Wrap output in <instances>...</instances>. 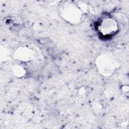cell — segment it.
I'll return each mask as SVG.
<instances>
[{"label": "cell", "instance_id": "1", "mask_svg": "<svg viewBox=\"0 0 129 129\" xmlns=\"http://www.w3.org/2000/svg\"><path fill=\"white\" fill-rule=\"evenodd\" d=\"M98 73L102 76L109 77L118 68L119 63L110 52H103L99 54L95 61Z\"/></svg>", "mask_w": 129, "mask_h": 129}, {"label": "cell", "instance_id": "2", "mask_svg": "<svg viewBox=\"0 0 129 129\" xmlns=\"http://www.w3.org/2000/svg\"><path fill=\"white\" fill-rule=\"evenodd\" d=\"M60 17L65 21L72 25L79 24L83 20L84 14L77 5L71 1H64L58 6Z\"/></svg>", "mask_w": 129, "mask_h": 129}, {"label": "cell", "instance_id": "3", "mask_svg": "<svg viewBox=\"0 0 129 129\" xmlns=\"http://www.w3.org/2000/svg\"><path fill=\"white\" fill-rule=\"evenodd\" d=\"M98 29L103 35H112L118 31V25L116 20L113 18L105 17L100 22Z\"/></svg>", "mask_w": 129, "mask_h": 129}, {"label": "cell", "instance_id": "4", "mask_svg": "<svg viewBox=\"0 0 129 129\" xmlns=\"http://www.w3.org/2000/svg\"><path fill=\"white\" fill-rule=\"evenodd\" d=\"M34 56L33 50L27 46H19L15 50L14 57L15 59L21 62H27L32 60Z\"/></svg>", "mask_w": 129, "mask_h": 129}, {"label": "cell", "instance_id": "5", "mask_svg": "<svg viewBox=\"0 0 129 129\" xmlns=\"http://www.w3.org/2000/svg\"><path fill=\"white\" fill-rule=\"evenodd\" d=\"M12 72L15 77L17 78H22L26 75V70L23 66L17 64L13 66Z\"/></svg>", "mask_w": 129, "mask_h": 129}, {"label": "cell", "instance_id": "6", "mask_svg": "<svg viewBox=\"0 0 129 129\" xmlns=\"http://www.w3.org/2000/svg\"><path fill=\"white\" fill-rule=\"evenodd\" d=\"M76 4L84 14L89 13L90 11V7L87 3L82 1H79Z\"/></svg>", "mask_w": 129, "mask_h": 129}, {"label": "cell", "instance_id": "7", "mask_svg": "<svg viewBox=\"0 0 129 129\" xmlns=\"http://www.w3.org/2000/svg\"><path fill=\"white\" fill-rule=\"evenodd\" d=\"M92 107L94 112L97 114H101L103 112V111L104 110L103 105L100 102H94L93 104Z\"/></svg>", "mask_w": 129, "mask_h": 129}, {"label": "cell", "instance_id": "8", "mask_svg": "<svg viewBox=\"0 0 129 129\" xmlns=\"http://www.w3.org/2000/svg\"><path fill=\"white\" fill-rule=\"evenodd\" d=\"M121 91L125 95L128 96L129 92V87L127 85H123L121 87Z\"/></svg>", "mask_w": 129, "mask_h": 129}, {"label": "cell", "instance_id": "9", "mask_svg": "<svg viewBox=\"0 0 129 129\" xmlns=\"http://www.w3.org/2000/svg\"><path fill=\"white\" fill-rule=\"evenodd\" d=\"M85 92H86V90L84 88H81L79 89V90L78 91L79 94L81 95H83L85 94Z\"/></svg>", "mask_w": 129, "mask_h": 129}]
</instances>
